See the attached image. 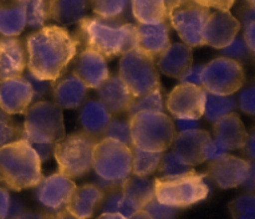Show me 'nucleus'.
I'll return each instance as SVG.
<instances>
[{
    "instance_id": "obj_1",
    "label": "nucleus",
    "mask_w": 255,
    "mask_h": 219,
    "mask_svg": "<svg viewBox=\"0 0 255 219\" xmlns=\"http://www.w3.org/2000/svg\"><path fill=\"white\" fill-rule=\"evenodd\" d=\"M27 70L35 77L54 82L66 72L79 52V42L69 30L49 25L26 37Z\"/></svg>"
},
{
    "instance_id": "obj_2",
    "label": "nucleus",
    "mask_w": 255,
    "mask_h": 219,
    "mask_svg": "<svg viewBox=\"0 0 255 219\" xmlns=\"http://www.w3.org/2000/svg\"><path fill=\"white\" fill-rule=\"evenodd\" d=\"M79 45L95 50L106 60L122 56L137 46V27L121 19L85 16L74 35Z\"/></svg>"
},
{
    "instance_id": "obj_3",
    "label": "nucleus",
    "mask_w": 255,
    "mask_h": 219,
    "mask_svg": "<svg viewBox=\"0 0 255 219\" xmlns=\"http://www.w3.org/2000/svg\"><path fill=\"white\" fill-rule=\"evenodd\" d=\"M41 161L25 139L0 147V183L11 191L32 188L41 181Z\"/></svg>"
},
{
    "instance_id": "obj_4",
    "label": "nucleus",
    "mask_w": 255,
    "mask_h": 219,
    "mask_svg": "<svg viewBox=\"0 0 255 219\" xmlns=\"http://www.w3.org/2000/svg\"><path fill=\"white\" fill-rule=\"evenodd\" d=\"M92 168L102 191L120 188L132 174L131 147L111 138H101L92 152Z\"/></svg>"
},
{
    "instance_id": "obj_5",
    "label": "nucleus",
    "mask_w": 255,
    "mask_h": 219,
    "mask_svg": "<svg viewBox=\"0 0 255 219\" xmlns=\"http://www.w3.org/2000/svg\"><path fill=\"white\" fill-rule=\"evenodd\" d=\"M132 146L149 152H164L176 137L173 119L161 112H138L129 117Z\"/></svg>"
},
{
    "instance_id": "obj_6",
    "label": "nucleus",
    "mask_w": 255,
    "mask_h": 219,
    "mask_svg": "<svg viewBox=\"0 0 255 219\" xmlns=\"http://www.w3.org/2000/svg\"><path fill=\"white\" fill-rule=\"evenodd\" d=\"M204 174L192 171L183 176L159 177L153 181L154 198L162 204L186 208L204 201L209 194V186Z\"/></svg>"
},
{
    "instance_id": "obj_7",
    "label": "nucleus",
    "mask_w": 255,
    "mask_h": 219,
    "mask_svg": "<svg viewBox=\"0 0 255 219\" xmlns=\"http://www.w3.org/2000/svg\"><path fill=\"white\" fill-rule=\"evenodd\" d=\"M65 137L62 109L50 101H36L25 111L21 139L54 144Z\"/></svg>"
},
{
    "instance_id": "obj_8",
    "label": "nucleus",
    "mask_w": 255,
    "mask_h": 219,
    "mask_svg": "<svg viewBox=\"0 0 255 219\" xmlns=\"http://www.w3.org/2000/svg\"><path fill=\"white\" fill-rule=\"evenodd\" d=\"M119 77L134 99L161 89L159 71L154 57L137 47L121 56Z\"/></svg>"
},
{
    "instance_id": "obj_9",
    "label": "nucleus",
    "mask_w": 255,
    "mask_h": 219,
    "mask_svg": "<svg viewBox=\"0 0 255 219\" xmlns=\"http://www.w3.org/2000/svg\"><path fill=\"white\" fill-rule=\"evenodd\" d=\"M97 139L85 132L65 136L54 144V157L59 173L70 179L80 178L92 168V152Z\"/></svg>"
},
{
    "instance_id": "obj_10",
    "label": "nucleus",
    "mask_w": 255,
    "mask_h": 219,
    "mask_svg": "<svg viewBox=\"0 0 255 219\" xmlns=\"http://www.w3.org/2000/svg\"><path fill=\"white\" fill-rule=\"evenodd\" d=\"M246 72L239 61L218 57L203 67L201 86L208 94L217 96H231L243 87Z\"/></svg>"
},
{
    "instance_id": "obj_11",
    "label": "nucleus",
    "mask_w": 255,
    "mask_h": 219,
    "mask_svg": "<svg viewBox=\"0 0 255 219\" xmlns=\"http://www.w3.org/2000/svg\"><path fill=\"white\" fill-rule=\"evenodd\" d=\"M211 9L193 0H184L168 11V21L178 32L183 44L189 47L204 45L203 30Z\"/></svg>"
},
{
    "instance_id": "obj_12",
    "label": "nucleus",
    "mask_w": 255,
    "mask_h": 219,
    "mask_svg": "<svg viewBox=\"0 0 255 219\" xmlns=\"http://www.w3.org/2000/svg\"><path fill=\"white\" fill-rule=\"evenodd\" d=\"M207 92L202 86L179 84L167 97V109L176 118L199 119L204 114Z\"/></svg>"
},
{
    "instance_id": "obj_13",
    "label": "nucleus",
    "mask_w": 255,
    "mask_h": 219,
    "mask_svg": "<svg viewBox=\"0 0 255 219\" xmlns=\"http://www.w3.org/2000/svg\"><path fill=\"white\" fill-rule=\"evenodd\" d=\"M253 167V162L231 154H224L209 162L206 174L221 188H236L246 182Z\"/></svg>"
},
{
    "instance_id": "obj_14",
    "label": "nucleus",
    "mask_w": 255,
    "mask_h": 219,
    "mask_svg": "<svg viewBox=\"0 0 255 219\" xmlns=\"http://www.w3.org/2000/svg\"><path fill=\"white\" fill-rule=\"evenodd\" d=\"M76 184L69 177L61 173H54L44 178L36 186L35 197L39 203L52 213L64 211Z\"/></svg>"
},
{
    "instance_id": "obj_15",
    "label": "nucleus",
    "mask_w": 255,
    "mask_h": 219,
    "mask_svg": "<svg viewBox=\"0 0 255 219\" xmlns=\"http://www.w3.org/2000/svg\"><path fill=\"white\" fill-rule=\"evenodd\" d=\"M241 21L229 11L214 10L209 14L203 30V41L214 49H224L237 37Z\"/></svg>"
},
{
    "instance_id": "obj_16",
    "label": "nucleus",
    "mask_w": 255,
    "mask_h": 219,
    "mask_svg": "<svg viewBox=\"0 0 255 219\" xmlns=\"http://www.w3.org/2000/svg\"><path fill=\"white\" fill-rule=\"evenodd\" d=\"M75 57L72 74L79 77L87 89H99L110 77L107 60L95 50L84 47Z\"/></svg>"
},
{
    "instance_id": "obj_17",
    "label": "nucleus",
    "mask_w": 255,
    "mask_h": 219,
    "mask_svg": "<svg viewBox=\"0 0 255 219\" xmlns=\"http://www.w3.org/2000/svg\"><path fill=\"white\" fill-rule=\"evenodd\" d=\"M211 139L209 132L199 128L179 132L172 143L173 153L187 166H199L207 161L206 149Z\"/></svg>"
},
{
    "instance_id": "obj_18",
    "label": "nucleus",
    "mask_w": 255,
    "mask_h": 219,
    "mask_svg": "<svg viewBox=\"0 0 255 219\" xmlns=\"http://www.w3.org/2000/svg\"><path fill=\"white\" fill-rule=\"evenodd\" d=\"M32 104V91L22 76L0 81V109L9 114L25 113Z\"/></svg>"
},
{
    "instance_id": "obj_19",
    "label": "nucleus",
    "mask_w": 255,
    "mask_h": 219,
    "mask_svg": "<svg viewBox=\"0 0 255 219\" xmlns=\"http://www.w3.org/2000/svg\"><path fill=\"white\" fill-rule=\"evenodd\" d=\"M26 61V47L21 39L0 37V81L21 76Z\"/></svg>"
},
{
    "instance_id": "obj_20",
    "label": "nucleus",
    "mask_w": 255,
    "mask_h": 219,
    "mask_svg": "<svg viewBox=\"0 0 255 219\" xmlns=\"http://www.w3.org/2000/svg\"><path fill=\"white\" fill-rule=\"evenodd\" d=\"M154 61L159 72L172 79L179 80L193 66V54L191 47L186 44L174 42L169 44V46L162 51Z\"/></svg>"
},
{
    "instance_id": "obj_21",
    "label": "nucleus",
    "mask_w": 255,
    "mask_h": 219,
    "mask_svg": "<svg viewBox=\"0 0 255 219\" xmlns=\"http://www.w3.org/2000/svg\"><path fill=\"white\" fill-rule=\"evenodd\" d=\"M214 141L226 151L243 149L248 131L237 113H228L214 122Z\"/></svg>"
},
{
    "instance_id": "obj_22",
    "label": "nucleus",
    "mask_w": 255,
    "mask_h": 219,
    "mask_svg": "<svg viewBox=\"0 0 255 219\" xmlns=\"http://www.w3.org/2000/svg\"><path fill=\"white\" fill-rule=\"evenodd\" d=\"M136 47L141 51L151 55L154 59L171 44V39H169L171 25H169L168 20L159 22V24H138L136 25Z\"/></svg>"
},
{
    "instance_id": "obj_23",
    "label": "nucleus",
    "mask_w": 255,
    "mask_h": 219,
    "mask_svg": "<svg viewBox=\"0 0 255 219\" xmlns=\"http://www.w3.org/2000/svg\"><path fill=\"white\" fill-rule=\"evenodd\" d=\"M104 198L105 192L96 184H84L75 188L65 209L75 218L90 219Z\"/></svg>"
},
{
    "instance_id": "obj_24",
    "label": "nucleus",
    "mask_w": 255,
    "mask_h": 219,
    "mask_svg": "<svg viewBox=\"0 0 255 219\" xmlns=\"http://www.w3.org/2000/svg\"><path fill=\"white\" fill-rule=\"evenodd\" d=\"M51 90L56 105L61 109H77L87 96V87L74 74L61 76L52 82Z\"/></svg>"
},
{
    "instance_id": "obj_25",
    "label": "nucleus",
    "mask_w": 255,
    "mask_h": 219,
    "mask_svg": "<svg viewBox=\"0 0 255 219\" xmlns=\"http://www.w3.org/2000/svg\"><path fill=\"white\" fill-rule=\"evenodd\" d=\"M96 90L100 102L104 104L111 113L127 112L134 100L119 76H110Z\"/></svg>"
},
{
    "instance_id": "obj_26",
    "label": "nucleus",
    "mask_w": 255,
    "mask_h": 219,
    "mask_svg": "<svg viewBox=\"0 0 255 219\" xmlns=\"http://www.w3.org/2000/svg\"><path fill=\"white\" fill-rule=\"evenodd\" d=\"M112 118V113L100 101H87L80 111L79 121L85 133L100 141Z\"/></svg>"
},
{
    "instance_id": "obj_27",
    "label": "nucleus",
    "mask_w": 255,
    "mask_h": 219,
    "mask_svg": "<svg viewBox=\"0 0 255 219\" xmlns=\"http://www.w3.org/2000/svg\"><path fill=\"white\" fill-rule=\"evenodd\" d=\"M26 26L24 2L21 0H0V35L17 37Z\"/></svg>"
},
{
    "instance_id": "obj_28",
    "label": "nucleus",
    "mask_w": 255,
    "mask_h": 219,
    "mask_svg": "<svg viewBox=\"0 0 255 219\" xmlns=\"http://www.w3.org/2000/svg\"><path fill=\"white\" fill-rule=\"evenodd\" d=\"M87 7L89 0H50V17L62 26L79 24Z\"/></svg>"
},
{
    "instance_id": "obj_29",
    "label": "nucleus",
    "mask_w": 255,
    "mask_h": 219,
    "mask_svg": "<svg viewBox=\"0 0 255 219\" xmlns=\"http://www.w3.org/2000/svg\"><path fill=\"white\" fill-rule=\"evenodd\" d=\"M120 189L138 211L143 209V207L154 197L153 181L137 174H131L121 184Z\"/></svg>"
},
{
    "instance_id": "obj_30",
    "label": "nucleus",
    "mask_w": 255,
    "mask_h": 219,
    "mask_svg": "<svg viewBox=\"0 0 255 219\" xmlns=\"http://www.w3.org/2000/svg\"><path fill=\"white\" fill-rule=\"evenodd\" d=\"M131 11L138 24H159L168 20L163 0H131Z\"/></svg>"
},
{
    "instance_id": "obj_31",
    "label": "nucleus",
    "mask_w": 255,
    "mask_h": 219,
    "mask_svg": "<svg viewBox=\"0 0 255 219\" xmlns=\"http://www.w3.org/2000/svg\"><path fill=\"white\" fill-rule=\"evenodd\" d=\"M132 151V173L147 177L158 169L163 152H149L131 147Z\"/></svg>"
},
{
    "instance_id": "obj_32",
    "label": "nucleus",
    "mask_w": 255,
    "mask_h": 219,
    "mask_svg": "<svg viewBox=\"0 0 255 219\" xmlns=\"http://www.w3.org/2000/svg\"><path fill=\"white\" fill-rule=\"evenodd\" d=\"M101 209L102 213L121 214L126 219H128L136 212H138V209L122 194L120 188L111 189V191L107 192V194H105Z\"/></svg>"
},
{
    "instance_id": "obj_33",
    "label": "nucleus",
    "mask_w": 255,
    "mask_h": 219,
    "mask_svg": "<svg viewBox=\"0 0 255 219\" xmlns=\"http://www.w3.org/2000/svg\"><path fill=\"white\" fill-rule=\"evenodd\" d=\"M24 9L26 25L30 29L39 30L45 26L50 17V0H25Z\"/></svg>"
},
{
    "instance_id": "obj_34",
    "label": "nucleus",
    "mask_w": 255,
    "mask_h": 219,
    "mask_svg": "<svg viewBox=\"0 0 255 219\" xmlns=\"http://www.w3.org/2000/svg\"><path fill=\"white\" fill-rule=\"evenodd\" d=\"M236 99L233 95L231 96H217L207 92L204 114L208 121L216 122L226 114L232 113L236 109Z\"/></svg>"
},
{
    "instance_id": "obj_35",
    "label": "nucleus",
    "mask_w": 255,
    "mask_h": 219,
    "mask_svg": "<svg viewBox=\"0 0 255 219\" xmlns=\"http://www.w3.org/2000/svg\"><path fill=\"white\" fill-rule=\"evenodd\" d=\"M89 2L96 16L122 20L131 0H89Z\"/></svg>"
},
{
    "instance_id": "obj_36",
    "label": "nucleus",
    "mask_w": 255,
    "mask_h": 219,
    "mask_svg": "<svg viewBox=\"0 0 255 219\" xmlns=\"http://www.w3.org/2000/svg\"><path fill=\"white\" fill-rule=\"evenodd\" d=\"M163 99H162L161 89H158L151 94L146 95V96L134 99L129 109L127 110V113L131 117L138 112H161V113H163Z\"/></svg>"
},
{
    "instance_id": "obj_37",
    "label": "nucleus",
    "mask_w": 255,
    "mask_h": 219,
    "mask_svg": "<svg viewBox=\"0 0 255 219\" xmlns=\"http://www.w3.org/2000/svg\"><path fill=\"white\" fill-rule=\"evenodd\" d=\"M232 219H255V196L242 194L228 204Z\"/></svg>"
},
{
    "instance_id": "obj_38",
    "label": "nucleus",
    "mask_w": 255,
    "mask_h": 219,
    "mask_svg": "<svg viewBox=\"0 0 255 219\" xmlns=\"http://www.w3.org/2000/svg\"><path fill=\"white\" fill-rule=\"evenodd\" d=\"M21 133L22 127L14 121L11 114L0 109V147L21 139Z\"/></svg>"
},
{
    "instance_id": "obj_39",
    "label": "nucleus",
    "mask_w": 255,
    "mask_h": 219,
    "mask_svg": "<svg viewBox=\"0 0 255 219\" xmlns=\"http://www.w3.org/2000/svg\"><path fill=\"white\" fill-rule=\"evenodd\" d=\"M158 171L164 174L163 177H177L192 172L193 171V167L187 166L173 152H169V153L162 156V159L158 166Z\"/></svg>"
},
{
    "instance_id": "obj_40",
    "label": "nucleus",
    "mask_w": 255,
    "mask_h": 219,
    "mask_svg": "<svg viewBox=\"0 0 255 219\" xmlns=\"http://www.w3.org/2000/svg\"><path fill=\"white\" fill-rule=\"evenodd\" d=\"M104 138H111L117 142L132 147L131 131H129V122L124 121L121 118H111L106 131H105Z\"/></svg>"
},
{
    "instance_id": "obj_41",
    "label": "nucleus",
    "mask_w": 255,
    "mask_h": 219,
    "mask_svg": "<svg viewBox=\"0 0 255 219\" xmlns=\"http://www.w3.org/2000/svg\"><path fill=\"white\" fill-rule=\"evenodd\" d=\"M143 211L152 219H174L178 214V208L159 203L154 197L143 207Z\"/></svg>"
},
{
    "instance_id": "obj_42",
    "label": "nucleus",
    "mask_w": 255,
    "mask_h": 219,
    "mask_svg": "<svg viewBox=\"0 0 255 219\" xmlns=\"http://www.w3.org/2000/svg\"><path fill=\"white\" fill-rule=\"evenodd\" d=\"M242 20L244 26V41L253 54L255 51V9L249 6L242 12Z\"/></svg>"
},
{
    "instance_id": "obj_43",
    "label": "nucleus",
    "mask_w": 255,
    "mask_h": 219,
    "mask_svg": "<svg viewBox=\"0 0 255 219\" xmlns=\"http://www.w3.org/2000/svg\"><path fill=\"white\" fill-rule=\"evenodd\" d=\"M22 77L27 81V84L30 85L32 91V104L36 101H39L41 97H44L47 92L51 90L52 82L50 81H44V80H40L37 77H35L34 75L30 74L29 71L26 74H22Z\"/></svg>"
},
{
    "instance_id": "obj_44",
    "label": "nucleus",
    "mask_w": 255,
    "mask_h": 219,
    "mask_svg": "<svg viewBox=\"0 0 255 219\" xmlns=\"http://www.w3.org/2000/svg\"><path fill=\"white\" fill-rule=\"evenodd\" d=\"M222 52L226 55L224 57L236 60V61L239 59H247L249 57V55H252L251 50L248 49L246 41L242 37H236L228 46L222 49Z\"/></svg>"
},
{
    "instance_id": "obj_45",
    "label": "nucleus",
    "mask_w": 255,
    "mask_h": 219,
    "mask_svg": "<svg viewBox=\"0 0 255 219\" xmlns=\"http://www.w3.org/2000/svg\"><path fill=\"white\" fill-rule=\"evenodd\" d=\"M239 105L242 111L248 114L255 113V89L254 86H249L243 90L239 96Z\"/></svg>"
},
{
    "instance_id": "obj_46",
    "label": "nucleus",
    "mask_w": 255,
    "mask_h": 219,
    "mask_svg": "<svg viewBox=\"0 0 255 219\" xmlns=\"http://www.w3.org/2000/svg\"><path fill=\"white\" fill-rule=\"evenodd\" d=\"M203 65H196L192 66L183 76L179 79L181 84H191L196 85V86H201V77L202 71H203Z\"/></svg>"
},
{
    "instance_id": "obj_47",
    "label": "nucleus",
    "mask_w": 255,
    "mask_h": 219,
    "mask_svg": "<svg viewBox=\"0 0 255 219\" xmlns=\"http://www.w3.org/2000/svg\"><path fill=\"white\" fill-rule=\"evenodd\" d=\"M199 5L208 7V9L222 10V11H229L236 0H193Z\"/></svg>"
},
{
    "instance_id": "obj_48",
    "label": "nucleus",
    "mask_w": 255,
    "mask_h": 219,
    "mask_svg": "<svg viewBox=\"0 0 255 219\" xmlns=\"http://www.w3.org/2000/svg\"><path fill=\"white\" fill-rule=\"evenodd\" d=\"M10 203H11V197L6 188L0 187V219H6L9 214Z\"/></svg>"
},
{
    "instance_id": "obj_49",
    "label": "nucleus",
    "mask_w": 255,
    "mask_h": 219,
    "mask_svg": "<svg viewBox=\"0 0 255 219\" xmlns=\"http://www.w3.org/2000/svg\"><path fill=\"white\" fill-rule=\"evenodd\" d=\"M32 148L35 149V152L39 156L40 161H45V159H49L50 157L54 154V144L49 143H30Z\"/></svg>"
},
{
    "instance_id": "obj_50",
    "label": "nucleus",
    "mask_w": 255,
    "mask_h": 219,
    "mask_svg": "<svg viewBox=\"0 0 255 219\" xmlns=\"http://www.w3.org/2000/svg\"><path fill=\"white\" fill-rule=\"evenodd\" d=\"M224 154H227L226 149L222 148V147L219 146L216 141L211 139L208 143V146H207V149H206L207 161H213V159L219 158V157L224 156Z\"/></svg>"
},
{
    "instance_id": "obj_51",
    "label": "nucleus",
    "mask_w": 255,
    "mask_h": 219,
    "mask_svg": "<svg viewBox=\"0 0 255 219\" xmlns=\"http://www.w3.org/2000/svg\"><path fill=\"white\" fill-rule=\"evenodd\" d=\"M177 126L183 131H192V129H198L199 122L198 119H188V118H177Z\"/></svg>"
},
{
    "instance_id": "obj_52",
    "label": "nucleus",
    "mask_w": 255,
    "mask_h": 219,
    "mask_svg": "<svg viewBox=\"0 0 255 219\" xmlns=\"http://www.w3.org/2000/svg\"><path fill=\"white\" fill-rule=\"evenodd\" d=\"M14 219H51V213H34V212H22Z\"/></svg>"
},
{
    "instance_id": "obj_53",
    "label": "nucleus",
    "mask_w": 255,
    "mask_h": 219,
    "mask_svg": "<svg viewBox=\"0 0 255 219\" xmlns=\"http://www.w3.org/2000/svg\"><path fill=\"white\" fill-rule=\"evenodd\" d=\"M244 149H246L247 154L251 157L252 159H254L255 157V134L254 129L251 132V134H248V138H247V143L244 146Z\"/></svg>"
},
{
    "instance_id": "obj_54",
    "label": "nucleus",
    "mask_w": 255,
    "mask_h": 219,
    "mask_svg": "<svg viewBox=\"0 0 255 219\" xmlns=\"http://www.w3.org/2000/svg\"><path fill=\"white\" fill-rule=\"evenodd\" d=\"M254 173H255V168L253 167V169H252V172H251V174L248 176V178H247L246 182L242 184V186H243L244 188L247 189V191L251 192V193L254 191V187H255V176H254Z\"/></svg>"
},
{
    "instance_id": "obj_55",
    "label": "nucleus",
    "mask_w": 255,
    "mask_h": 219,
    "mask_svg": "<svg viewBox=\"0 0 255 219\" xmlns=\"http://www.w3.org/2000/svg\"><path fill=\"white\" fill-rule=\"evenodd\" d=\"M51 219H77L75 217H72L66 209L64 211H60L57 213H51Z\"/></svg>"
},
{
    "instance_id": "obj_56",
    "label": "nucleus",
    "mask_w": 255,
    "mask_h": 219,
    "mask_svg": "<svg viewBox=\"0 0 255 219\" xmlns=\"http://www.w3.org/2000/svg\"><path fill=\"white\" fill-rule=\"evenodd\" d=\"M97 219H126L125 217H122L121 214L116 213H102L101 216Z\"/></svg>"
},
{
    "instance_id": "obj_57",
    "label": "nucleus",
    "mask_w": 255,
    "mask_h": 219,
    "mask_svg": "<svg viewBox=\"0 0 255 219\" xmlns=\"http://www.w3.org/2000/svg\"><path fill=\"white\" fill-rule=\"evenodd\" d=\"M128 219H152V218L148 216V214L146 213V212L143 211V209H141V211L136 212V213H134L133 216L129 217Z\"/></svg>"
},
{
    "instance_id": "obj_58",
    "label": "nucleus",
    "mask_w": 255,
    "mask_h": 219,
    "mask_svg": "<svg viewBox=\"0 0 255 219\" xmlns=\"http://www.w3.org/2000/svg\"><path fill=\"white\" fill-rule=\"evenodd\" d=\"M163 1H164V5H166L167 12H168L172 7H174L176 5H178L179 2L184 1V0H163Z\"/></svg>"
},
{
    "instance_id": "obj_59",
    "label": "nucleus",
    "mask_w": 255,
    "mask_h": 219,
    "mask_svg": "<svg viewBox=\"0 0 255 219\" xmlns=\"http://www.w3.org/2000/svg\"><path fill=\"white\" fill-rule=\"evenodd\" d=\"M249 2V6H254V0H247Z\"/></svg>"
},
{
    "instance_id": "obj_60",
    "label": "nucleus",
    "mask_w": 255,
    "mask_h": 219,
    "mask_svg": "<svg viewBox=\"0 0 255 219\" xmlns=\"http://www.w3.org/2000/svg\"><path fill=\"white\" fill-rule=\"evenodd\" d=\"M21 1H25V0H21Z\"/></svg>"
}]
</instances>
